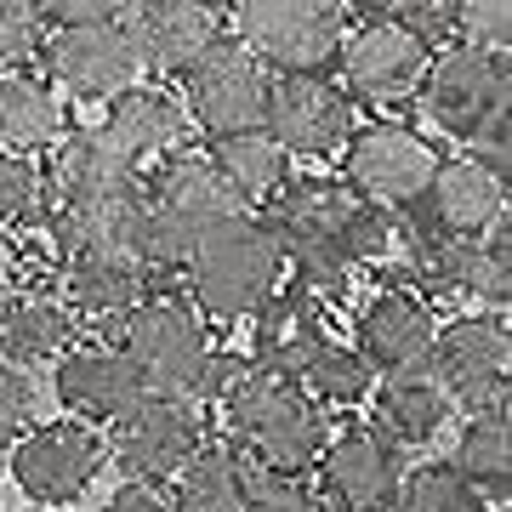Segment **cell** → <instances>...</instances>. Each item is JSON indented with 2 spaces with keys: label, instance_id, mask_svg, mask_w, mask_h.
<instances>
[{
  "label": "cell",
  "instance_id": "74e56055",
  "mask_svg": "<svg viewBox=\"0 0 512 512\" xmlns=\"http://www.w3.org/2000/svg\"><path fill=\"white\" fill-rule=\"evenodd\" d=\"M103 512H177L171 501H165L154 484H143V478H131L126 490H114L109 501H103Z\"/></svg>",
  "mask_w": 512,
  "mask_h": 512
},
{
  "label": "cell",
  "instance_id": "6da1fadb",
  "mask_svg": "<svg viewBox=\"0 0 512 512\" xmlns=\"http://www.w3.org/2000/svg\"><path fill=\"white\" fill-rule=\"evenodd\" d=\"M268 228H274L279 251L296 262V274H336L353 262L387 251V211L353 194L348 183L308 177V183H285L268 200Z\"/></svg>",
  "mask_w": 512,
  "mask_h": 512
},
{
  "label": "cell",
  "instance_id": "ab89813d",
  "mask_svg": "<svg viewBox=\"0 0 512 512\" xmlns=\"http://www.w3.org/2000/svg\"><path fill=\"white\" fill-rule=\"evenodd\" d=\"M365 512H387V507H365Z\"/></svg>",
  "mask_w": 512,
  "mask_h": 512
},
{
  "label": "cell",
  "instance_id": "8d00e7d4",
  "mask_svg": "<svg viewBox=\"0 0 512 512\" xmlns=\"http://www.w3.org/2000/svg\"><path fill=\"white\" fill-rule=\"evenodd\" d=\"M126 0H40V12L52 23H86V18H120Z\"/></svg>",
  "mask_w": 512,
  "mask_h": 512
},
{
  "label": "cell",
  "instance_id": "4dcf8cb0",
  "mask_svg": "<svg viewBox=\"0 0 512 512\" xmlns=\"http://www.w3.org/2000/svg\"><path fill=\"white\" fill-rule=\"evenodd\" d=\"M302 393H308L313 404H359L370 393V365H365V353L359 348H336V342H319V348L302 359V370L291 376Z\"/></svg>",
  "mask_w": 512,
  "mask_h": 512
},
{
  "label": "cell",
  "instance_id": "5b68a950",
  "mask_svg": "<svg viewBox=\"0 0 512 512\" xmlns=\"http://www.w3.org/2000/svg\"><path fill=\"white\" fill-rule=\"evenodd\" d=\"M239 40L251 46L268 74H325L348 35L342 0H234Z\"/></svg>",
  "mask_w": 512,
  "mask_h": 512
},
{
  "label": "cell",
  "instance_id": "ac0fdd59",
  "mask_svg": "<svg viewBox=\"0 0 512 512\" xmlns=\"http://www.w3.org/2000/svg\"><path fill=\"white\" fill-rule=\"evenodd\" d=\"M427 274L450 285L461 296H478L490 308H507L512 296V251H507V217L495 222L490 234H439L427 239Z\"/></svg>",
  "mask_w": 512,
  "mask_h": 512
},
{
  "label": "cell",
  "instance_id": "7402d4cb",
  "mask_svg": "<svg viewBox=\"0 0 512 512\" xmlns=\"http://www.w3.org/2000/svg\"><path fill=\"white\" fill-rule=\"evenodd\" d=\"M143 194L154 205H165L177 222H188L194 234H200L205 222L228 217V211H245L228 177L217 171L211 154H165V165L154 171V183H143Z\"/></svg>",
  "mask_w": 512,
  "mask_h": 512
},
{
  "label": "cell",
  "instance_id": "836d02e7",
  "mask_svg": "<svg viewBox=\"0 0 512 512\" xmlns=\"http://www.w3.org/2000/svg\"><path fill=\"white\" fill-rule=\"evenodd\" d=\"M46 29H52V18L40 12V0H0V63L18 69V63L40 57Z\"/></svg>",
  "mask_w": 512,
  "mask_h": 512
},
{
  "label": "cell",
  "instance_id": "d6986e66",
  "mask_svg": "<svg viewBox=\"0 0 512 512\" xmlns=\"http://www.w3.org/2000/svg\"><path fill=\"white\" fill-rule=\"evenodd\" d=\"M416 205H427L433 234H490L507 217V183L478 160H439L433 183L421 188Z\"/></svg>",
  "mask_w": 512,
  "mask_h": 512
},
{
  "label": "cell",
  "instance_id": "d4e9b609",
  "mask_svg": "<svg viewBox=\"0 0 512 512\" xmlns=\"http://www.w3.org/2000/svg\"><path fill=\"white\" fill-rule=\"evenodd\" d=\"M74 342V308L46 291H18L0 308V359L46 365Z\"/></svg>",
  "mask_w": 512,
  "mask_h": 512
},
{
  "label": "cell",
  "instance_id": "e575fe53",
  "mask_svg": "<svg viewBox=\"0 0 512 512\" xmlns=\"http://www.w3.org/2000/svg\"><path fill=\"white\" fill-rule=\"evenodd\" d=\"M456 29L467 46L507 52L512 40V0H456Z\"/></svg>",
  "mask_w": 512,
  "mask_h": 512
},
{
  "label": "cell",
  "instance_id": "52a82bcc",
  "mask_svg": "<svg viewBox=\"0 0 512 512\" xmlns=\"http://www.w3.org/2000/svg\"><path fill=\"white\" fill-rule=\"evenodd\" d=\"M427 57H433V40L416 18H382L370 12L359 29L342 35L336 46V63H342V80L348 92L370 97V103H399V97H416L421 74H427Z\"/></svg>",
  "mask_w": 512,
  "mask_h": 512
},
{
  "label": "cell",
  "instance_id": "9c48e42d",
  "mask_svg": "<svg viewBox=\"0 0 512 512\" xmlns=\"http://www.w3.org/2000/svg\"><path fill=\"white\" fill-rule=\"evenodd\" d=\"M103 473V439L86 421H46L12 439V478L40 507H69Z\"/></svg>",
  "mask_w": 512,
  "mask_h": 512
},
{
  "label": "cell",
  "instance_id": "7c38bea8",
  "mask_svg": "<svg viewBox=\"0 0 512 512\" xmlns=\"http://www.w3.org/2000/svg\"><path fill=\"white\" fill-rule=\"evenodd\" d=\"M40 57L63 92L74 97H114L143 74V57L131 46L120 18H86V23H57L40 40Z\"/></svg>",
  "mask_w": 512,
  "mask_h": 512
},
{
  "label": "cell",
  "instance_id": "e0dca14e",
  "mask_svg": "<svg viewBox=\"0 0 512 512\" xmlns=\"http://www.w3.org/2000/svg\"><path fill=\"white\" fill-rule=\"evenodd\" d=\"M97 131L143 171V165L165 160L171 148L188 143V109L165 92V86H137V80H131V86H120V92L109 97V114H103Z\"/></svg>",
  "mask_w": 512,
  "mask_h": 512
},
{
  "label": "cell",
  "instance_id": "ffe728a7",
  "mask_svg": "<svg viewBox=\"0 0 512 512\" xmlns=\"http://www.w3.org/2000/svg\"><path fill=\"white\" fill-rule=\"evenodd\" d=\"M57 399L69 404L74 416L86 421H114L120 410L143 399V382H137V370L120 348H63L57 353Z\"/></svg>",
  "mask_w": 512,
  "mask_h": 512
},
{
  "label": "cell",
  "instance_id": "1f68e13d",
  "mask_svg": "<svg viewBox=\"0 0 512 512\" xmlns=\"http://www.w3.org/2000/svg\"><path fill=\"white\" fill-rule=\"evenodd\" d=\"M399 512H484V490L456 461H439V467H416L410 484L399 478Z\"/></svg>",
  "mask_w": 512,
  "mask_h": 512
},
{
  "label": "cell",
  "instance_id": "f35d334b",
  "mask_svg": "<svg viewBox=\"0 0 512 512\" xmlns=\"http://www.w3.org/2000/svg\"><path fill=\"white\" fill-rule=\"evenodd\" d=\"M353 6H365V12H382V18H421V12H433L439 0H353Z\"/></svg>",
  "mask_w": 512,
  "mask_h": 512
},
{
  "label": "cell",
  "instance_id": "8992f818",
  "mask_svg": "<svg viewBox=\"0 0 512 512\" xmlns=\"http://www.w3.org/2000/svg\"><path fill=\"white\" fill-rule=\"evenodd\" d=\"M183 92H188V114L205 137L256 131L262 114H268V63L245 40L217 35L183 69Z\"/></svg>",
  "mask_w": 512,
  "mask_h": 512
},
{
  "label": "cell",
  "instance_id": "484cf974",
  "mask_svg": "<svg viewBox=\"0 0 512 512\" xmlns=\"http://www.w3.org/2000/svg\"><path fill=\"white\" fill-rule=\"evenodd\" d=\"M52 194H131L143 188V171L103 137V131H69L52 160Z\"/></svg>",
  "mask_w": 512,
  "mask_h": 512
},
{
  "label": "cell",
  "instance_id": "277c9868",
  "mask_svg": "<svg viewBox=\"0 0 512 512\" xmlns=\"http://www.w3.org/2000/svg\"><path fill=\"white\" fill-rule=\"evenodd\" d=\"M120 353L131 359L143 393H165V399H188L200 382V365L211 342H205L200 313L177 302V296H137L120 319Z\"/></svg>",
  "mask_w": 512,
  "mask_h": 512
},
{
  "label": "cell",
  "instance_id": "3957f363",
  "mask_svg": "<svg viewBox=\"0 0 512 512\" xmlns=\"http://www.w3.org/2000/svg\"><path fill=\"white\" fill-rule=\"evenodd\" d=\"M188 291L211 319H245V313L285 279V251H279L274 228L262 217L228 211V217L205 222L188 251Z\"/></svg>",
  "mask_w": 512,
  "mask_h": 512
},
{
  "label": "cell",
  "instance_id": "83f0119b",
  "mask_svg": "<svg viewBox=\"0 0 512 512\" xmlns=\"http://www.w3.org/2000/svg\"><path fill=\"white\" fill-rule=\"evenodd\" d=\"M211 160H217V171L228 177V188H234L239 200H251V205H268L279 188L291 183V154H285L262 126L211 137Z\"/></svg>",
  "mask_w": 512,
  "mask_h": 512
},
{
  "label": "cell",
  "instance_id": "f1b7e54d",
  "mask_svg": "<svg viewBox=\"0 0 512 512\" xmlns=\"http://www.w3.org/2000/svg\"><path fill=\"white\" fill-rule=\"evenodd\" d=\"M63 137V103L46 80L35 74L6 69L0 74V148H12V154H29V148H46Z\"/></svg>",
  "mask_w": 512,
  "mask_h": 512
},
{
  "label": "cell",
  "instance_id": "5bb4252c",
  "mask_svg": "<svg viewBox=\"0 0 512 512\" xmlns=\"http://www.w3.org/2000/svg\"><path fill=\"white\" fill-rule=\"evenodd\" d=\"M433 376L456 404L484 410L507 399V370H512V342L495 319H456L450 330L433 336Z\"/></svg>",
  "mask_w": 512,
  "mask_h": 512
},
{
  "label": "cell",
  "instance_id": "4316f807",
  "mask_svg": "<svg viewBox=\"0 0 512 512\" xmlns=\"http://www.w3.org/2000/svg\"><path fill=\"white\" fill-rule=\"evenodd\" d=\"M444 416H450V393L439 387V376L427 370H387L382 393H376V421L393 444H427L439 439Z\"/></svg>",
  "mask_w": 512,
  "mask_h": 512
},
{
  "label": "cell",
  "instance_id": "2e32d148",
  "mask_svg": "<svg viewBox=\"0 0 512 512\" xmlns=\"http://www.w3.org/2000/svg\"><path fill=\"white\" fill-rule=\"evenodd\" d=\"M319 478H325V495L336 507L365 512V507H387L399 495V450L382 439V433H365L353 427L342 439L319 444Z\"/></svg>",
  "mask_w": 512,
  "mask_h": 512
},
{
  "label": "cell",
  "instance_id": "8fae6325",
  "mask_svg": "<svg viewBox=\"0 0 512 512\" xmlns=\"http://www.w3.org/2000/svg\"><path fill=\"white\" fill-rule=\"evenodd\" d=\"M262 131L285 154L330 160V154H342V143H348V131H353V103L342 86H330L325 74H268Z\"/></svg>",
  "mask_w": 512,
  "mask_h": 512
},
{
  "label": "cell",
  "instance_id": "ba28073f",
  "mask_svg": "<svg viewBox=\"0 0 512 512\" xmlns=\"http://www.w3.org/2000/svg\"><path fill=\"white\" fill-rule=\"evenodd\" d=\"M421 109L444 137H473L495 109H507V52H484V46H450V52L427 57L421 74Z\"/></svg>",
  "mask_w": 512,
  "mask_h": 512
},
{
  "label": "cell",
  "instance_id": "603a6c76",
  "mask_svg": "<svg viewBox=\"0 0 512 512\" xmlns=\"http://www.w3.org/2000/svg\"><path fill=\"white\" fill-rule=\"evenodd\" d=\"M143 279H148V268L131 251H86V256L63 262V296H69L74 319L114 325L143 296Z\"/></svg>",
  "mask_w": 512,
  "mask_h": 512
},
{
  "label": "cell",
  "instance_id": "9a60e30c",
  "mask_svg": "<svg viewBox=\"0 0 512 512\" xmlns=\"http://www.w3.org/2000/svg\"><path fill=\"white\" fill-rule=\"evenodd\" d=\"M120 23L143 57V69L154 74H183L222 35V18L211 0H126Z\"/></svg>",
  "mask_w": 512,
  "mask_h": 512
},
{
  "label": "cell",
  "instance_id": "f546056e",
  "mask_svg": "<svg viewBox=\"0 0 512 512\" xmlns=\"http://www.w3.org/2000/svg\"><path fill=\"white\" fill-rule=\"evenodd\" d=\"M456 467L473 478L484 495L507 501V490H512V427H507V399H501V404H484V410H473V421L461 427Z\"/></svg>",
  "mask_w": 512,
  "mask_h": 512
},
{
  "label": "cell",
  "instance_id": "cb8c5ba5",
  "mask_svg": "<svg viewBox=\"0 0 512 512\" xmlns=\"http://www.w3.org/2000/svg\"><path fill=\"white\" fill-rule=\"evenodd\" d=\"M177 501L171 507L177 512H245L251 507V461L239 456L234 444H205L177 467Z\"/></svg>",
  "mask_w": 512,
  "mask_h": 512
},
{
  "label": "cell",
  "instance_id": "d590c367",
  "mask_svg": "<svg viewBox=\"0 0 512 512\" xmlns=\"http://www.w3.org/2000/svg\"><path fill=\"white\" fill-rule=\"evenodd\" d=\"M245 512H325V501L308 495L296 478H279V473H262V467H256L251 507H245Z\"/></svg>",
  "mask_w": 512,
  "mask_h": 512
},
{
  "label": "cell",
  "instance_id": "44dd1931",
  "mask_svg": "<svg viewBox=\"0 0 512 512\" xmlns=\"http://www.w3.org/2000/svg\"><path fill=\"white\" fill-rule=\"evenodd\" d=\"M433 308L410 291H382L359 313V353L370 370H416L433 353Z\"/></svg>",
  "mask_w": 512,
  "mask_h": 512
},
{
  "label": "cell",
  "instance_id": "7a4b0ae2",
  "mask_svg": "<svg viewBox=\"0 0 512 512\" xmlns=\"http://www.w3.org/2000/svg\"><path fill=\"white\" fill-rule=\"evenodd\" d=\"M222 410H228V427L239 439V456L262 467V473L279 478H302L313 473L319 461V444H325V421H319V404L279 370H239L234 387L222 393Z\"/></svg>",
  "mask_w": 512,
  "mask_h": 512
},
{
  "label": "cell",
  "instance_id": "4fadbf2b",
  "mask_svg": "<svg viewBox=\"0 0 512 512\" xmlns=\"http://www.w3.org/2000/svg\"><path fill=\"white\" fill-rule=\"evenodd\" d=\"M194 450H200V416H194L188 399L143 393L131 410L114 416V461H120L126 478L165 484Z\"/></svg>",
  "mask_w": 512,
  "mask_h": 512
},
{
  "label": "cell",
  "instance_id": "d6a6232c",
  "mask_svg": "<svg viewBox=\"0 0 512 512\" xmlns=\"http://www.w3.org/2000/svg\"><path fill=\"white\" fill-rule=\"evenodd\" d=\"M46 205V171L29 154L0 148V228H29Z\"/></svg>",
  "mask_w": 512,
  "mask_h": 512
},
{
  "label": "cell",
  "instance_id": "30bf717a",
  "mask_svg": "<svg viewBox=\"0 0 512 512\" xmlns=\"http://www.w3.org/2000/svg\"><path fill=\"white\" fill-rule=\"evenodd\" d=\"M342 154H348V188L365 194L370 205H382V211L416 205L421 188L433 183V171H439V148L427 143L421 131L393 126V120L348 131Z\"/></svg>",
  "mask_w": 512,
  "mask_h": 512
}]
</instances>
